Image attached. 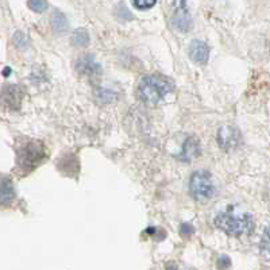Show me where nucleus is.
I'll return each mask as SVG.
<instances>
[{"instance_id":"f257e3e1","label":"nucleus","mask_w":270,"mask_h":270,"mask_svg":"<svg viewBox=\"0 0 270 270\" xmlns=\"http://www.w3.org/2000/svg\"><path fill=\"white\" fill-rule=\"evenodd\" d=\"M172 91H173V82L161 74L146 76L138 84V95L140 100H143L147 104H158Z\"/></svg>"},{"instance_id":"f03ea898","label":"nucleus","mask_w":270,"mask_h":270,"mask_svg":"<svg viewBox=\"0 0 270 270\" xmlns=\"http://www.w3.org/2000/svg\"><path fill=\"white\" fill-rule=\"evenodd\" d=\"M213 224L231 236L249 235L254 230V220L249 213L234 216L231 213L220 212L213 219Z\"/></svg>"},{"instance_id":"7ed1b4c3","label":"nucleus","mask_w":270,"mask_h":270,"mask_svg":"<svg viewBox=\"0 0 270 270\" xmlns=\"http://www.w3.org/2000/svg\"><path fill=\"white\" fill-rule=\"evenodd\" d=\"M16 154H18L16 158L18 166L24 172H30L44 161V145L38 140H26L16 150Z\"/></svg>"},{"instance_id":"20e7f679","label":"nucleus","mask_w":270,"mask_h":270,"mask_svg":"<svg viewBox=\"0 0 270 270\" xmlns=\"http://www.w3.org/2000/svg\"><path fill=\"white\" fill-rule=\"evenodd\" d=\"M189 192L192 195V198L199 202H204L212 198L215 187H213L211 173L207 170L195 172L191 176V181H189Z\"/></svg>"},{"instance_id":"39448f33","label":"nucleus","mask_w":270,"mask_h":270,"mask_svg":"<svg viewBox=\"0 0 270 270\" xmlns=\"http://www.w3.org/2000/svg\"><path fill=\"white\" fill-rule=\"evenodd\" d=\"M241 133L232 126H222L217 131V143L222 149L235 150L241 143Z\"/></svg>"},{"instance_id":"423d86ee","label":"nucleus","mask_w":270,"mask_h":270,"mask_svg":"<svg viewBox=\"0 0 270 270\" xmlns=\"http://www.w3.org/2000/svg\"><path fill=\"white\" fill-rule=\"evenodd\" d=\"M179 5L180 8L174 11L173 16H172V23L181 33H188L189 30L192 29V16L189 15L187 8H184L187 5L185 1H179Z\"/></svg>"},{"instance_id":"0eeeda50","label":"nucleus","mask_w":270,"mask_h":270,"mask_svg":"<svg viewBox=\"0 0 270 270\" xmlns=\"http://www.w3.org/2000/svg\"><path fill=\"white\" fill-rule=\"evenodd\" d=\"M189 57L193 63L199 64V65H204L207 64L208 58H209V48L204 41L196 39L192 44L189 45Z\"/></svg>"},{"instance_id":"6e6552de","label":"nucleus","mask_w":270,"mask_h":270,"mask_svg":"<svg viewBox=\"0 0 270 270\" xmlns=\"http://www.w3.org/2000/svg\"><path fill=\"white\" fill-rule=\"evenodd\" d=\"M76 69L78 70V73H81L84 76H88V77H93V76L101 74L100 64L97 63L92 56H85V57L78 58L77 63H76Z\"/></svg>"},{"instance_id":"1a4fd4ad","label":"nucleus","mask_w":270,"mask_h":270,"mask_svg":"<svg viewBox=\"0 0 270 270\" xmlns=\"http://www.w3.org/2000/svg\"><path fill=\"white\" fill-rule=\"evenodd\" d=\"M3 100L8 108H19L22 101V91L15 85H7L3 89Z\"/></svg>"},{"instance_id":"9d476101","label":"nucleus","mask_w":270,"mask_h":270,"mask_svg":"<svg viewBox=\"0 0 270 270\" xmlns=\"http://www.w3.org/2000/svg\"><path fill=\"white\" fill-rule=\"evenodd\" d=\"M52 27L56 33H64L68 30L67 16L60 10H56L52 15Z\"/></svg>"},{"instance_id":"9b49d317","label":"nucleus","mask_w":270,"mask_h":270,"mask_svg":"<svg viewBox=\"0 0 270 270\" xmlns=\"http://www.w3.org/2000/svg\"><path fill=\"white\" fill-rule=\"evenodd\" d=\"M15 196L14 187H12V183H11L10 179L7 177H3L1 180V202L7 205L8 202H12V199Z\"/></svg>"},{"instance_id":"f8f14e48","label":"nucleus","mask_w":270,"mask_h":270,"mask_svg":"<svg viewBox=\"0 0 270 270\" xmlns=\"http://www.w3.org/2000/svg\"><path fill=\"white\" fill-rule=\"evenodd\" d=\"M199 151H200V147H199L198 140L195 139V138H189V139L185 142V146H184V150L183 153H181V155L184 157V159L189 161L191 158H195V157L199 154Z\"/></svg>"},{"instance_id":"ddd939ff","label":"nucleus","mask_w":270,"mask_h":270,"mask_svg":"<svg viewBox=\"0 0 270 270\" xmlns=\"http://www.w3.org/2000/svg\"><path fill=\"white\" fill-rule=\"evenodd\" d=\"M72 45L77 46V48H84L89 44V34L85 29H77L74 30V33L72 34Z\"/></svg>"},{"instance_id":"4468645a","label":"nucleus","mask_w":270,"mask_h":270,"mask_svg":"<svg viewBox=\"0 0 270 270\" xmlns=\"http://www.w3.org/2000/svg\"><path fill=\"white\" fill-rule=\"evenodd\" d=\"M260 251L261 256L264 257L265 260L270 261V226L266 227L265 231L262 234L260 242Z\"/></svg>"},{"instance_id":"2eb2a0df","label":"nucleus","mask_w":270,"mask_h":270,"mask_svg":"<svg viewBox=\"0 0 270 270\" xmlns=\"http://www.w3.org/2000/svg\"><path fill=\"white\" fill-rule=\"evenodd\" d=\"M27 5H29V8H31L34 12H44L48 8L49 3L48 1H42V0H39V1L38 0H33V1H29Z\"/></svg>"},{"instance_id":"dca6fc26","label":"nucleus","mask_w":270,"mask_h":270,"mask_svg":"<svg viewBox=\"0 0 270 270\" xmlns=\"http://www.w3.org/2000/svg\"><path fill=\"white\" fill-rule=\"evenodd\" d=\"M155 3H157L155 0H136V1H133V5L138 10L146 11L150 10L151 7H154Z\"/></svg>"},{"instance_id":"f3484780","label":"nucleus","mask_w":270,"mask_h":270,"mask_svg":"<svg viewBox=\"0 0 270 270\" xmlns=\"http://www.w3.org/2000/svg\"><path fill=\"white\" fill-rule=\"evenodd\" d=\"M216 265H217V269L226 270L231 266V260H230V257L228 256H220L219 258H217Z\"/></svg>"},{"instance_id":"a211bd4d","label":"nucleus","mask_w":270,"mask_h":270,"mask_svg":"<svg viewBox=\"0 0 270 270\" xmlns=\"http://www.w3.org/2000/svg\"><path fill=\"white\" fill-rule=\"evenodd\" d=\"M14 42L16 46H19V48H24V46L27 45V39H26V37H24V34L22 33V31H18V33L15 34Z\"/></svg>"},{"instance_id":"6ab92c4d","label":"nucleus","mask_w":270,"mask_h":270,"mask_svg":"<svg viewBox=\"0 0 270 270\" xmlns=\"http://www.w3.org/2000/svg\"><path fill=\"white\" fill-rule=\"evenodd\" d=\"M180 231H181V235L189 236L195 232V228H193V226L188 224V223H184V224H181V230Z\"/></svg>"},{"instance_id":"aec40b11","label":"nucleus","mask_w":270,"mask_h":270,"mask_svg":"<svg viewBox=\"0 0 270 270\" xmlns=\"http://www.w3.org/2000/svg\"><path fill=\"white\" fill-rule=\"evenodd\" d=\"M166 270H177V265L176 264H168Z\"/></svg>"},{"instance_id":"412c9836","label":"nucleus","mask_w":270,"mask_h":270,"mask_svg":"<svg viewBox=\"0 0 270 270\" xmlns=\"http://www.w3.org/2000/svg\"><path fill=\"white\" fill-rule=\"evenodd\" d=\"M8 73H11V69L10 68H4V70H3V74H4L5 77L8 76Z\"/></svg>"}]
</instances>
